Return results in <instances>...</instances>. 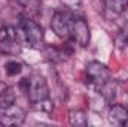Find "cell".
<instances>
[{"label":"cell","instance_id":"1","mask_svg":"<svg viewBox=\"0 0 128 127\" xmlns=\"http://www.w3.org/2000/svg\"><path fill=\"white\" fill-rule=\"evenodd\" d=\"M20 87L27 94L28 100L33 105H39L40 102L49 99V87H48L45 78H42V76L24 78L20 82Z\"/></svg>","mask_w":128,"mask_h":127},{"label":"cell","instance_id":"2","mask_svg":"<svg viewBox=\"0 0 128 127\" xmlns=\"http://www.w3.org/2000/svg\"><path fill=\"white\" fill-rule=\"evenodd\" d=\"M18 27L24 34V39L27 40L28 46H32L34 49H40L43 46V40H45V34L42 27L27 15H21L18 20Z\"/></svg>","mask_w":128,"mask_h":127},{"label":"cell","instance_id":"3","mask_svg":"<svg viewBox=\"0 0 128 127\" xmlns=\"http://www.w3.org/2000/svg\"><path fill=\"white\" fill-rule=\"evenodd\" d=\"M0 49L4 54L16 55L21 51V40L16 29L10 26H4L0 29Z\"/></svg>","mask_w":128,"mask_h":127},{"label":"cell","instance_id":"4","mask_svg":"<svg viewBox=\"0 0 128 127\" xmlns=\"http://www.w3.org/2000/svg\"><path fill=\"white\" fill-rule=\"evenodd\" d=\"M86 79L92 87L100 88L101 85L112 79V72L109 70L107 66L100 61H90L86 64Z\"/></svg>","mask_w":128,"mask_h":127},{"label":"cell","instance_id":"5","mask_svg":"<svg viewBox=\"0 0 128 127\" xmlns=\"http://www.w3.org/2000/svg\"><path fill=\"white\" fill-rule=\"evenodd\" d=\"M72 21H73V15L68 12L63 11H57L52 15L51 20V29L60 39L63 40H70V29H72Z\"/></svg>","mask_w":128,"mask_h":127},{"label":"cell","instance_id":"6","mask_svg":"<svg viewBox=\"0 0 128 127\" xmlns=\"http://www.w3.org/2000/svg\"><path fill=\"white\" fill-rule=\"evenodd\" d=\"M90 39H91V33H90V27L86 21L80 17L73 15L72 29H70V40H73L79 46H86L90 43Z\"/></svg>","mask_w":128,"mask_h":127},{"label":"cell","instance_id":"7","mask_svg":"<svg viewBox=\"0 0 128 127\" xmlns=\"http://www.w3.org/2000/svg\"><path fill=\"white\" fill-rule=\"evenodd\" d=\"M26 120V112L16 103L0 109V124L2 126H20Z\"/></svg>","mask_w":128,"mask_h":127},{"label":"cell","instance_id":"8","mask_svg":"<svg viewBox=\"0 0 128 127\" xmlns=\"http://www.w3.org/2000/svg\"><path fill=\"white\" fill-rule=\"evenodd\" d=\"M109 115L113 124H118V126L128 124V108H124L122 105H112Z\"/></svg>","mask_w":128,"mask_h":127},{"label":"cell","instance_id":"9","mask_svg":"<svg viewBox=\"0 0 128 127\" xmlns=\"http://www.w3.org/2000/svg\"><path fill=\"white\" fill-rule=\"evenodd\" d=\"M68 121L74 127H86L88 126V115L82 109H72L68 112Z\"/></svg>","mask_w":128,"mask_h":127},{"label":"cell","instance_id":"10","mask_svg":"<svg viewBox=\"0 0 128 127\" xmlns=\"http://www.w3.org/2000/svg\"><path fill=\"white\" fill-rule=\"evenodd\" d=\"M15 100H16V96H15V91H14V88H6V90H3L2 93H0V109H3V108H8V106H10V105H14L15 103Z\"/></svg>","mask_w":128,"mask_h":127},{"label":"cell","instance_id":"11","mask_svg":"<svg viewBox=\"0 0 128 127\" xmlns=\"http://www.w3.org/2000/svg\"><path fill=\"white\" fill-rule=\"evenodd\" d=\"M104 5L113 14H122L127 8V0H104Z\"/></svg>","mask_w":128,"mask_h":127},{"label":"cell","instance_id":"12","mask_svg":"<svg viewBox=\"0 0 128 127\" xmlns=\"http://www.w3.org/2000/svg\"><path fill=\"white\" fill-rule=\"evenodd\" d=\"M4 70L9 76H16L22 72V64L20 61H16V60H10V61H8L4 64Z\"/></svg>","mask_w":128,"mask_h":127},{"label":"cell","instance_id":"13","mask_svg":"<svg viewBox=\"0 0 128 127\" xmlns=\"http://www.w3.org/2000/svg\"><path fill=\"white\" fill-rule=\"evenodd\" d=\"M60 2L68 9H78L82 5V0H60Z\"/></svg>","mask_w":128,"mask_h":127},{"label":"cell","instance_id":"14","mask_svg":"<svg viewBox=\"0 0 128 127\" xmlns=\"http://www.w3.org/2000/svg\"><path fill=\"white\" fill-rule=\"evenodd\" d=\"M125 40H127V43H128V32H125Z\"/></svg>","mask_w":128,"mask_h":127},{"label":"cell","instance_id":"15","mask_svg":"<svg viewBox=\"0 0 128 127\" xmlns=\"http://www.w3.org/2000/svg\"><path fill=\"white\" fill-rule=\"evenodd\" d=\"M127 8H128V0H127Z\"/></svg>","mask_w":128,"mask_h":127}]
</instances>
